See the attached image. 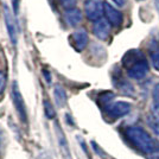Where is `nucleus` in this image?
Here are the masks:
<instances>
[{"label": "nucleus", "mask_w": 159, "mask_h": 159, "mask_svg": "<svg viewBox=\"0 0 159 159\" xmlns=\"http://www.w3.org/2000/svg\"><path fill=\"white\" fill-rule=\"evenodd\" d=\"M126 135L128 140L141 152L153 154L159 151V141L152 138L141 127H128L126 129Z\"/></svg>", "instance_id": "obj_1"}, {"label": "nucleus", "mask_w": 159, "mask_h": 159, "mask_svg": "<svg viewBox=\"0 0 159 159\" xmlns=\"http://www.w3.org/2000/svg\"><path fill=\"white\" fill-rule=\"evenodd\" d=\"M122 64L127 69L128 76L133 80L144 79L148 73V64L140 50H129L122 58Z\"/></svg>", "instance_id": "obj_2"}, {"label": "nucleus", "mask_w": 159, "mask_h": 159, "mask_svg": "<svg viewBox=\"0 0 159 159\" xmlns=\"http://www.w3.org/2000/svg\"><path fill=\"white\" fill-rule=\"evenodd\" d=\"M84 13L87 18L92 21H96L105 14V2L102 0H86Z\"/></svg>", "instance_id": "obj_3"}, {"label": "nucleus", "mask_w": 159, "mask_h": 159, "mask_svg": "<svg viewBox=\"0 0 159 159\" xmlns=\"http://www.w3.org/2000/svg\"><path fill=\"white\" fill-rule=\"evenodd\" d=\"M106 111L111 118L118 119V118L125 116L131 112V105L125 101H116V102L109 103L106 107Z\"/></svg>", "instance_id": "obj_4"}, {"label": "nucleus", "mask_w": 159, "mask_h": 159, "mask_svg": "<svg viewBox=\"0 0 159 159\" xmlns=\"http://www.w3.org/2000/svg\"><path fill=\"white\" fill-rule=\"evenodd\" d=\"M12 100H13V105L16 107V111L18 113L20 120L26 122L27 115L26 109H25V103H24V100H23V96L20 94V90L19 88H18L17 82H14L13 86H12Z\"/></svg>", "instance_id": "obj_5"}, {"label": "nucleus", "mask_w": 159, "mask_h": 159, "mask_svg": "<svg viewBox=\"0 0 159 159\" xmlns=\"http://www.w3.org/2000/svg\"><path fill=\"white\" fill-rule=\"evenodd\" d=\"M69 40H70L71 47L77 52H81L87 47L89 38H88V33H87L86 30L84 29H80V30H76L75 32L71 33V36L69 37Z\"/></svg>", "instance_id": "obj_6"}, {"label": "nucleus", "mask_w": 159, "mask_h": 159, "mask_svg": "<svg viewBox=\"0 0 159 159\" xmlns=\"http://www.w3.org/2000/svg\"><path fill=\"white\" fill-rule=\"evenodd\" d=\"M105 17L113 27H119L122 24V14L108 2H105Z\"/></svg>", "instance_id": "obj_7"}, {"label": "nucleus", "mask_w": 159, "mask_h": 159, "mask_svg": "<svg viewBox=\"0 0 159 159\" xmlns=\"http://www.w3.org/2000/svg\"><path fill=\"white\" fill-rule=\"evenodd\" d=\"M93 32L99 39H107L111 33V24L107 21L106 18H101V19L96 20V21H94Z\"/></svg>", "instance_id": "obj_8"}, {"label": "nucleus", "mask_w": 159, "mask_h": 159, "mask_svg": "<svg viewBox=\"0 0 159 159\" xmlns=\"http://www.w3.org/2000/svg\"><path fill=\"white\" fill-rule=\"evenodd\" d=\"M4 12H5L4 16H5V23H6L7 32H8V36H10V39L12 42V44L16 45L17 44V30H16V25H14L13 16H12L11 11L8 10L7 6H5Z\"/></svg>", "instance_id": "obj_9"}, {"label": "nucleus", "mask_w": 159, "mask_h": 159, "mask_svg": "<svg viewBox=\"0 0 159 159\" xmlns=\"http://www.w3.org/2000/svg\"><path fill=\"white\" fill-rule=\"evenodd\" d=\"M63 18H64V21L66 23L68 26L75 27L82 21V12L76 7L71 8V10H66V12L63 14Z\"/></svg>", "instance_id": "obj_10"}, {"label": "nucleus", "mask_w": 159, "mask_h": 159, "mask_svg": "<svg viewBox=\"0 0 159 159\" xmlns=\"http://www.w3.org/2000/svg\"><path fill=\"white\" fill-rule=\"evenodd\" d=\"M53 94H55V100H56V103L57 106L63 107L66 103V94L64 92V89L57 84L55 86V90H53Z\"/></svg>", "instance_id": "obj_11"}, {"label": "nucleus", "mask_w": 159, "mask_h": 159, "mask_svg": "<svg viewBox=\"0 0 159 159\" xmlns=\"http://www.w3.org/2000/svg\"><path fill=\"white\" fill-rule=\"evenodd\" d=\"M151 62H152L154 69L159 70V49L158 47H153L151 49Z\"/></svg>", "instance_id": "obj_12"}, {"label": "nucleus", "mask_w": 159, "mask_h": 159, "mask_svg": "<svg viewBox=\"0 0 159 159\" xmlns=\"http://www.w3.org/2000/svg\"><path fill=\"white\" fill-rule=\"evenodd\" d=\"M44 112H45V115L48 116V119H53L55 115H56V113L53 111L52 105H51L48 100L44 101Z\"/></svg>", "instance_id": "obj_13"}, {"label": "nucleus", "mask_w": 159, "mask_h": 159, "mask_svg": "<svg viewBox=\"0 0 159 159\" xmlns=\"http://www.w3.org/2000/svg\"><path fill=\"white\" fill-rule=\"evenodd\" d=\"M147 125L151 127V129H152L157 135H159V121H157L156 119H153L151 115H148V116H147Z\"/></svg>", "instance_id": "obj_14"}, {"label": "nucleus", "mask_w": 159, "mask_h": 159, "mask_svg": "<svg viewBox=\"0 0 159 159\" xmlns=\"http://www.w3.org/2000/svg\"><path fill=\"white\" fill-rule=\"evenodd\" d=\"M6 82H7L6 73L0 70V95L4 93V90H5V88H6Z\"/></svg>", "instance_id": "obj_15"}, {"label": "nucleus", "mask_w": 159, "mask_h": 159, "mask_svg": "<svg viewBox=\"0 0 159 159\" xmlns=\"http://www.w3.org/2000/svg\"><path fill=\"white\" fill-rule=\"evenodd\" d=\"M61 4L66 10H71V8L76 7L77 0H61Z\"/></svg>", "instance_id": "obj_16"}, {"label": "nucleus", "mask_w": 159, "mask_h": 159, "mask_svg": "<svg viewBox=\"0 0 159 159\" xmlns=\"http://www.w3.org/2000/svg\"><path fill=\"white\" fill-rule=\"evenodd\" d=\"M152 98H153V101H154V105H156V106H159V83L156 84L154 88H153Z\"/></svg>", "instance_id": "obj_17"}, {"label": "nucleus", "mask_w": 159, "mask_h": 159, "mask_svg": "<svg viewBox=\"0 0 159 159\" xmlns=\"http://www.w3.org/2000/svg\"><path fill=\"white\" fill-rule=\"evenodd\" d=\"M151 116H152L153 119H156L157 121H159V106H154L152 107V111H151V114H150Z\"/></svg>", "instance_id": "obj_18"}, {"label": "nucleus", "mask_w": 159, "mask_h": 159, "mask_svg": "<svg viewBox=\"0 0 159 159\" xmlns=\"http://www.w3.org/2000/svg\"><path fill=\"white\" fill-rule=\"evenodd\" d=\"M19 1L18 0H12V5H13V8H14V13L18 14V8H19V4H18Z\"/></svg>", "instance_id": "obj_19"}, {"label": "nucleus", "mask_w": 159, "mask_h": 159, "mask_svg": "<svg viewBox=\"0 0 159 159\" xmlns=\"http://www.w3.org/2000/svg\"><path fill=\"white\" fill-rule=\"evenodd\" d=\"M113 2H114V4H116L118 6H124V5H125V2H126V0H113Z\"/></svg>", "instance_id": "obj_20"}, {"label": "nucleus", "mask_w": 159, "mask_h": 159, "mask_svg": "<svg viewBox=\"0 0 159 159\" xmlns=\"http://www.w3.org/2000/svg\"><path fill=\"white\" fill-rule=\"evenodd\" d=\"M43 74H44V76L47 77V81L49 82V83H50V82H51V75L48 73L47 70H43Z\"/></svg>", "instance_id": "obj_21"}, {"label": "nucleus", "mask_w": 159, "mask_h": 159, "mask_svg": "<svg viewBox=\"0 0 159 159\" xmlns=\"http://www.w3.org/2000/svg\"><path fill=\"white\" fill-rule=\"evenodd\" d=\"M147 159H159V154L158 153H153V154H150V157Z\"/></svg>", "instance_id": "obj_22"}, {"label": "nucleus", "mask_w": 159, "mask_h": 159, "mask_svg": "<svg viewBox=\"0 0 159 159\" xmlns=\"http://www.w3.org/2000/svg\"><path fill=\"white\" fill-rule=\"evenodd\" d=\"M156 7H157V10L159 12V0H156Z\"/></svg>", "instance_id": "obj_23"}]
</instances>
